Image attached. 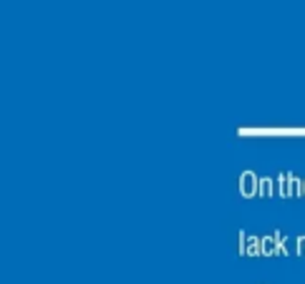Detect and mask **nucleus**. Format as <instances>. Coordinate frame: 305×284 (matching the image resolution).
Masks as SVG:
<instances>
[{
	"mask_svg": "<svg viewBox=\"0 0 305 284\" xmlns=\"http://www.w3.org/2000/svg\"><path fill=\"white\" fill-rule=\"evenodd\" d=\"M252 191V173H245V194Z\"/></svg>",
	"mask_w": 305,
	"mask_h": 284,
	"instance_id": "obj_1",
	"label": "nucleus"
}]
</instances>
